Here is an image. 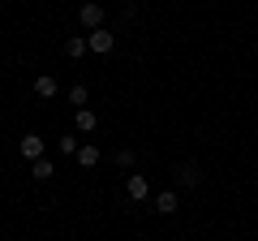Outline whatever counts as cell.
Masks as SVG:
<instances>
[{
  "instance_id": "3957f363",
  "label": "cell",
  "mask_w": 258,
  "mask_h": 241,
  "mask_svg": "<svg viewBox=\"0 0 258 241\" xmlns=\"http://www.w3.org/2000/svg\"><path fill=\"white\" fill-rule=\"evenodd\" d=\"M78 18H82V26L99 30V26H103V5H99V0H86L82 9H78Z\"/></svg>"
},
{
  "instance_id": "30bf717a",
  "label": "cell",
  "mask_w": 258,
  "mask_h": 241,
  "mask_svg": "<svg viewBox=\"0 0 258 241\" xmlns=\"http://www.w3.org/2000/svg\"><path fill=\"white\" fill-rule=\"evenodd\" d=\"M176 181H181L185 190H194V186H198V181H203V172H198V168H194V164H181V168H176Z\"/></svg>"
},
{
  "instance_id": "8992f818",
  "label": "cell",
  "mask_w": 258,
  "mask_h": 241,
  "mask_svg": "<svg viewBox=\"0 0 258 241\" xmlns=\"http://www.w3.org/2000/svg\"><path fill=\"white\" fill-rule=\"evenodd\" d=\"M56 91H60V86H56L52 74H39L35 78V95H39V99H56Z\"/></svg>"
},
{
  "instance_id": "7c38bea8",
  "label": "cell",
  "mask_w": 258,
  "mask_h": 241,
  "mask_svg": "<svg viewBox=\"0 0 258 241\" xmlns=\"http://www.w3.org/2000/svg\"><path fill=\"white\" fill-rule=\"evenodd\" d=\"M86 99H91V91H86L82 82H78V86H69V103H74V108H86Z\"/></svg>"
},
{
  "instance_id": "5b68a950",
  "label": "cell",
  "mask_w": 258,
  "mask_h": 241,
  "mask_svg": "<svg viewBox=\"0 0 258 241\" xmlns=\"http://www.w3.org/2000/svg\"><path fill=\"white\" fill-rule=\"evenodd\" d=\"M155 211H159V215L181 211V198H176V190H164V194H155Z\"/></svg>"
},
{
  "instance_id": "8fae6325",
  "label": "cell",
  "mask_w": 258,
  "mask_h": 241,
  "mask_svg": "<svg viewBox=\"0 0 258 241\" xmlns=\"http://www.w3.org/2000/svg\"><path fill=\"white\" fill-rule=\"evenodd\" d=\"M82 52H86V35H69L64 39V56H69V61H78Z\"/></svg>"
},
{
  "instance_id": "9c48e42d",
  "label": "cell",
  "mask_w": 258,
  "mask_h": 241,
  "mask_svg": "<svg viewBox=\"0 0 258 241\" xmlns=\"http://www.w3.org/2000/svg\"><path fill=\"white\" fill-rule=\"evenodd\" d=\"M30 176H35V181H52V176H56V164H52V159H35V164H30Z\"/></svg>"
},
{
  "instance_id": "5bb4252c",
  "label": "cell",
  "mask_w": 258,
  "mask_h": 241,
  "mask_svg": "<svg viewBox=\"0 0 258 241\" xmlns=\"http://www.w3.org/2000/svg\"><path fill=\"white\" fill-rule=\"evenodd\" d=\"M116 164H120V168H134V151L120 147V151H116Z\"/></svg>"
},
{
  "instance_id": "52a82bcc",
  "label": "cell",
  "mask_w": 258,
  "mask_h": 241,
  "mask_svg": "<svg viewBox=\"0 0 258 241\" xmlns=\"http://www.w3.org/2000/svg\"><path fill=\"white\" fill-rule=\"evenodd\" d=\"M74 125H78V134H95V125H99V116H95V108H78Z\"/></svg>"
},
{
  "instance_id": "7a4b0ae2",
  "label": "cell",
  "mask_w": 258,
  "mask_h": 241,
  "mask_svg": "<svg viewBox=\"0 0 258 241\" xmlns=\"http://www.w3.org/2000/svg\"><path fill=\"white\" fill-rule=\"evenodd\" d=\"M18 151H22V159H26V164H35V159L47 155V142L39 138V134H26V138L18 142Z\"/></svg>"
},
{
  "instance_id": "4fadbf2b",
  "label": "cell",
  "mask_w": 258,
  "mask_h": 241,
  "mask_svg": "<svg viewBox=\"0 0 258 241\" xmlns=\"http://www.w3.org/2000/svg\"><path fill=\"white\" fill-rule=\"evenodd\" d=\"M78 147H82L78 138H60V155H78Z\"/></svg>"
},
{
  "instance_id": "6da1fadb",
  "label": "cell",
  "mask_w": 258,
  "mask_h": 241,
  "mask_svg": "<svg viewBox=\"0 0 258 241\" xmlns=\"http://www.w3.org/2000/svg\"><path fill=\"white\" fill-rule=\"evenodd\" d=\"M112 47H116V35H112V30H91V35H86V52H95V56H108Z\"/></svg>"
},
{
  "instance_id": "ba28073f",
  "label": "cell",
  "mask_w": 258,
  "mask_h": 241,
  "mask_svg": "<svg viewBox=\"0 0 258 241\" xmlns=\"http://www.w3.org/2000/svg\"><path fill=\"white\" fill-rule=\"evenodd\" d=\"M74 159H78V164H82V168H95V164H99V147H95V142H82Z\"/></svg>"
},
{
  "instance_id": "277c9868",
  "label": "cell",
  "mask_w": 258,
  "mask_h": 241,
  "mask_svg": "<svg viewBox=\"0 0 258 241\" xmlns=\"http://www.w3.org/2000/svg\"><path fill=\"white\" fill-rule=\"evenodd\" d=\"M129 203H147V198H151V186H147V176H142V172H129Z\"/></svg>"
}]
</instances>
